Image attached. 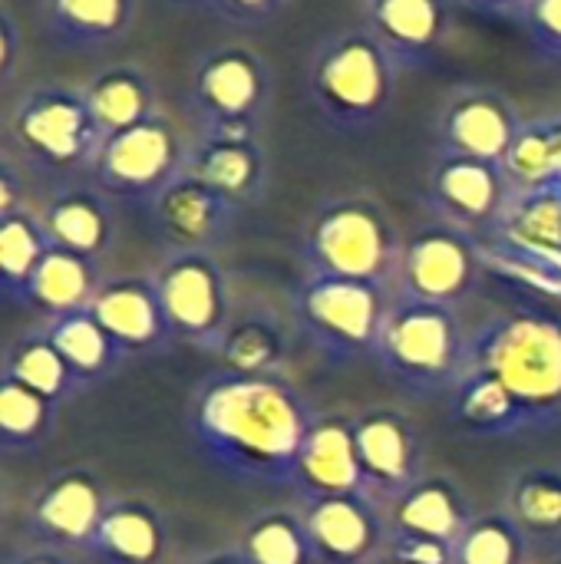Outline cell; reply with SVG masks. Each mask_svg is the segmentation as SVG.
<instances>
[{"label":"cell","instance_id":"23","mask_svg":"<svg viewBox=\"0 0 561 564\" xmlns=\"http://www.w3.org/2000/svg\"><path fill=\"white\" fill-rule=\"evenodd\" d=\"M86 102L106 135L132 129L152 116H159V89L152 76L136 63H116L99 69L86 86Z\"/></svg>","mask_w":561,"mask_h":564},{"label":"cell","instance_id":"47","mask_svg":"<svg viewBox=\"0 0 561 564\" xmlns=\"http://www.w3.org/2000/svg\"><path fill=\"white\" fill-rule=\"evenodd\" d=\"M380 564H410V562H403V558H397V555H393V558H387V562H380Z\"/></svg>","mask_w":561,"mask_h":564},{"label":"cell","instance_id":"10","mask_svg":"<svg viewBox=\"0 0 561 564\" xmlns=\"http://www.w3.org/2000/svg\"><path fill=\"white\" fill-rule=\"evenodd\" d=\"M522 122L526 119L506 93L493 86H460L436 112V152L503 165Z\"/></svg>","mask_w":561,"mask_h":564},{"label":"cell","instance_id":"42","mask_svg":"<svg viewBox=\"0 0 561 564\" xmlns=\"http://www.w3.org/2000/svg\"><path fill=\"white\" fill-rule=\"evenodd\" d=\"M281 7H284V0H212V10L235 23H265Z\"/></svg>","mask_w":561,"mask_h":564},{"label":"cell","instance_id":"36","mask_svg":"<svg viewBox=\"0 0 561 564\" xmlns=\"http://www.w3.org/2000/svg\"><path fill=\"white\" fill-rule=\"evenodd\" d=\"M53 426V400L3 377L0 387V436L7 446H33Z\"/></svg>","mask_w":561,"mask_h":564},{"label":"cell","instance_id":"6","mask_svg":"<svg viewBox=\"0 0 561 564\" xmlns=\"http://www.w3.org/2000/svg\"><path fill=\"white\" fill-rule=\"evenodd\" d=\"M271 99L274 69L245 43L212 46L192 66L188 109L205 135H261Z\"/></svg>","mask_w":561,"mask_h":564},{"label":"cell","instance_id":"13","mask_svg":"<svg viewBox=\"0 0 561 564\" xmlns=\"http://www.w3.org/2000/svg\"><path fill=\"white\" fill-rule=\"evenodd\" d=\"M152 284L169 330L192 340L218 334L225 321V274L212 251H172Z\"/></svg>","mask_w":561,"mask_h":564},{"label":"cell","instance_id":"12","mask_svg":"<svg viewBox=\"0 0 561 564\" xmlns=\"http://www.w3.org/2000/svg\"><path fill=\"white\" fill-rule=\"evenodd\" d=\"M513 182L503 165L470 159V155H453V152H436L433 172H430V205L456 228H496L509 198H513Z\"/></svg>","mask_w":561,"mask_h":564},{"label":"cell","instance_id":"5","mask_svg":"<svg viewBox=\"0 0 561 564\" xmlns=\"http://www.w3.org/2000/svg\"><path fill=\"white\" fill-rule=\"evenodd\" d=\"M403 245L380 202L364 195H344L324 202L311 218L304 238V261L311 274L380 281L400 271Z\"/></svg>","mask_w":561,"mask_h":564},{"label":"cell","instance_id":"15","mask_svg":"<svg viewBox=\"0 0 561 564\" xmlns=\"http://www.w3.org/2000/svg\"><path fill=\"white\" fill-rule=\"evenodd\" d=\"M453 0H364V26L393 53L400 69L430 66L450 40Z\"/></svg>","mask_w":561,"mask_h":564},{"label":"cell","instance_id":"1","mask_svg":"<svg viewBox=\"0 0 561 564\" xmlns=\"http://www.w3.org/2000/svg\"><path fill=\"white\" fill-rule=\"evenodd\" d=\"M195 440L212 466L255 482H298L301 449L314 420L281 380L228 373L195 403Z\"/></svg>","mask_w":561,"mask_h":564},{"label":"cell","instance_id":"21","mask_svg":"<svg viewBox=\"0 0 561 564\" xmlns=\"http://www.w3.org/2000/svg\"><path fill=\"white\" fill-rule=\"evenodd\" d=\"M89 307L119 350H145L169 330L155 284L142 278H116L99 284Z\"/></svg>","mask_w":561,"mask_h":564},{"label":"cell","instance_id":"49","mask_svg":"<svg viewBox=\"0 0 561 564\" xmlns=\"http://www.w3.org/2000/svg\"><path fill=\"white\" fill-rule=\"evenodd\" d=\"M555 564H561V562H555Z\"/></svg>","mask_w":561,"mask_h":564},{"label":"cell","instance_id":"37","mask_svg":"<svg viewBox=\"0 0 561 564\" xmlns=\"http://www.w3.org/2000/svg\"><path fill=\"white\" fill-rule=\"evenodd\" d=\"M7 377L10 380H17V383H23V387H30V390H36L40 397H46V400H60L66 390H69V383L76 380L73 377V370H69V364L60 357V350L46 340V334L43 337H30V340H23L17 350H13V357H10V364H7Z\"/></svg>","mask_w":561,"mask_h":564},{"label":"cell","instance_id":"26","mask_svg":"<svg viewBox=\"0 0 561 564\" xmlns=\"http://www.w3.org/2000/svg\"><path fill=\"white\" fill-rule=\"evenodd\" d=\"M466 525L470 522H466L463 499L446 479H417L407 492L397 496L393 506L397 535L443 539L456 545Z\"/></svg>","mask_w":561,"mask_h":564},{"label":"cell","instance_id":"2","mask_svg":"<svg viewBox=\"0 0 561 564\" xmlns=\"http://www.w3.org/2000/svg\"><path fill=\"white\" fill-rule=\"evenodd\" d=\"M400 63L360 23L324 36L304 69L311 109L337 132L357 135L384 122L400 89Z\"/></svg>","mask_w":561,"mask_h":564},{"label":"cell","instance_id":"19","mask_svg":"<svg viewBox=\"0 0 561 564\" xmlns=\"http://www.w3.org/2000/svg\"><path fill=\"white\" fill-rule=\"evenodd\" d=\"M304 525L314 542L317 562L324 564H370L384 539L380 522L364 496L314 499Z\"/></svg>","mask_w":561,"mask_h":564},{"label":"cell","instance_id":"35","mask_svg":"<svg viewBox=\"0 0 561 564\" xmlns=\"http://www.w3.org/2000/svg\"><path fill=\"white\" fill-rule=\"evenodd\" d=\"M513 519L522 532L561 535V473L529 469L513 482Z\"/></svg>","mask_w":561,"mask_h":564},{"label":"cell","instance_id":"31","mask_svg":"<svg viewBox=\"0 0 561 564\" xmlns=\"http://www.w3.org/2000/svg\"><path fill=\"white\" fill-rule=\"evenodd\" d=\"M526 245L561 251V185L546 182L532 188H516L499 225L493 228Z\"/></svg>","mask_w":561,"mask_h":564},{"label":"cell","instance_id":"33","mask_svg":"<svg viewBox=\"0 0 561 564\" xmlns=\"http://www.w3.org/2000/svg\"><path fill=\"white\" fill-rule=\"evenodd\" d=\"M245 562L248 564H314L317 552L308 535V525L271 512L258 519L245 535Z\"/></svg>","mask_w":561,"mask_h":564},{"label":"cell","instance_id":"4","mask_svg":"<svg viewBox=\"0 0 561 564\" xmlns=\"http://www.w3.org/2000/svg\"><path fill=\"white\" fill-rule=\"evenodd\" d=\"M470 370L496 377L519 403L526 423L561 413V321L509 314L493 321L470 354Z\"/></svg>","mask_w":561,"mask_h":564},{"label":"cell","instance_id":"38","mask_svg":"<svg viewBox=\"0 0 561 564\" xmlns=\"http://www.w3.org/2000/svg\"><path fill=\"white\" fill-rule=\"evenodd\" d=\"M278 334L261 321L235 324L222 337V357L228 364V373L241 377H268L271 364L278 360Z\"/></svg>","mask_w":561,"mask_h":564},{"label":"cell","instance_id":"7","mask_svg":"<svg viewBox=\"0 0 561 564\" xmlns=\"http://www.w3.org/2000/svg\"><path fill=\"white\" fill-rule=\"evenodd\" d=\"M377 357L403 387H443L453 380L463 357V334L453 307L403 294V301L390 307Z\"/></svg>","mask_w":561,"mask_h":564},{"label":"cell","instance_id":"14","mask_svg":"<svg viewBox=\"0 0 561 564\" xmlns=\"http://www.w3.org/2000/svg\"><path fill=\"white\" fill-rule=\"evenodd\" d=\"M238 208V202L188 172H182L149 202L152 225L172 251L215 248L235 225Z\"/></svg>","mask_w":561,"mask_h":564},{"label":"cell","instance_id":"32","mask_svg":"<svg viewBox=\"0 0 561 564\" xmlns=\"http://www.w3.org/2000/svg\"><path fill=\"white\" fill-rule=\"evenodd\" d=\"M456 416L476 433H516L519 426H526V416L509 390L483 370H470L460 380Z\"/></svg>","mask_w":561,"mask_h":564},{"label":"cell","instance_id":"39","mask_svg":"<svg viewBox=\"0 0 561 564\" xmlns=\"http://www.w3.org/2000/svg\"><path fill=\"white\" fill-rule=\"evenodd\" d=\"M516 23L542 59L561 63V0H526Z\"/></svg>","mask_w":561,"mask_h":564},{"label":"cell","instance_id":"41","mask_svg":"<svg viewBox=\"0 0 561 564\" xmlns=\"http://www.w3.org/2000/svg\"><path fill=\"white\" fill-rule=\"evenodd\" d=\"M20 56H23V30L13 17V10L3 7L0 10V79H3V86L13 83Z\"/></svg>","mask_w":561,"mask_h":564},{"label":"cell","instance_id":"46","mask_svg":"<svg viewBox=\"0 0 561 564\" xmlns=\"http://www.w3.org/2000/svg\"><path fill=\"white\" fill-rule=\"evenodd\" d=\"M169 3H175V7H208L212 10V0H169Z\"/></svg>","mask_w":561,"mask_h":564},{"label":"cell","instance_id":"11","mask_svg":"<svg viewBox=\"0 0 561 564\" xmlns=\"http://www.w3.org/2000/svg\"><path fill=\"white\" fill-rule=\"evenodd\" d=\"M479 264H483V251L466 228H456L450 221L430 225L403 245V258H400L403 294L453 307L460 297L473 291Z\"/></svg>","mask_w":561,"mask_h":564},{"label":"cell","instance_id":"30","mask_svg":"<svg viewBox=\"0 0 561 564\" xmlns=\"http://www.w3.org/2000/svg\"><path fill=\"white\" fill-rule=\"evenodd\" d=\"M513 188H532L546 182H559L561 175V112L526 119L506 162H503Z\"/></svg>","mask_w":561,"mask_h":564},{"label":"cell","instance_id":"17","mask_svg":"<svg viewBox=\"0 0 561 564\" xmlns=\"http://www.w3.org/2000/svg\"><path fill=\"white\" fill-rule=\"evenodd\" d=\"M185 172L208 182L241 208L255 202L268 182V152L261 135H205L198 132L188 145Z\"/></svg>","mask_w":561,"mask_h":564},{"label":"cell","instance_id":"8","mask_svg":"<svg viewBox=\"0 0 561 564\" xmlns=\"http://www.w3.org/2000/svg\"><path fill=\"white\" fill-rule=\"evenodd\" d=\"M387 284L308 274L298 294V314L321 347L337 357H360L380 350V337L390 317Z\"/></svg>","mask_w":561,"mask_h":564},{"label":"cell","instance_id":"28","mask_svg":"<svg viewBox=\"0 0 561 564\" xmlns=\"http://www.w3.org/2000/svg\"><path fill=\"white\" fill-rule=\"evenodd\" d=\"M53 248V238L43 225V215L17 208L0 215V284L7 297H26V288Z\"/></svg>","mask_w":561,"mask_h":564},{"label":"cell","instance_id":"25","mask_svg":"<svg viewBox=\"0 0 561 564\" xmlns=\"http://www.w3.org/2000/svg\"><path fill=\"white\" fill-rule=\"evenodd\" d=\"M89 549L109 564H155L165 549V529L155 509L116 502L106 509Z\"/></svg>","mask_w":561,"mask_h":564},{"label":"cell","instance_id":"27","mask_svg":"<svg viewBox=\"0 0 561 564\" xmlns=\"http://www.w3.org/2000/svg\"><path fill=\"white\" fill-rule=\"evenodd\" d=\"M96 291H99V284H96V271H93V258H83L69 248L53 245L46 251V258L40 261L23 301L36 304L50 317H56V314L89 307Z\"/></svg>","mask_w":561,"mask_h":564},{"label":"cell","instance_id":"34","mask_svg":"<svg viewBox=\"0 0 561 564\" xmlns=\"http://www.w3.org/2000/svg\"><path fill=\"white\" fill-rule=\"evenodd\" d=\"M526 552L522 525L506 516L473 519L456 539V564H522Z\"/></svg>","mask_w":561,"mask_h":564},{"label":"cell","instance_id":"16","mask_svg":"<svg viewBox=\"0 0 561 564\" xmlns=\"http://www.w3.org/2000/svg\"><path fill=\"white\" fill-rule=\"evenodd\" d=\"M139 0H36L43 36L73 53H96L132 33Z\"/></svg>","mask_w":561,"mask_h":564},{"label":"cell","instance_id":"24","mask_svg":"<svg viewBox=\"0 0 561 564\" xmlns=\"http://www.w3.org/2000/svg\"><path fill=\"white\" fill-rule=\"evenodd\" d=\"M43 225L53 245L69 248L83 258L103 254L112 241V215L99 192L93 188H66L50 198L43 208Z\"/></svg>","mask_w":561,"mask_h":564},{"label":"cell","instance_id":"45","mask_svg":"<svg viewBox=\"0 0 561 564\" xmlns=\"http://www.w3.org/2000/svg\"><path fill=\"white\" fill-rule=\"evenodd\" d=\"M198 564H248L245 562V555L241 558H235V555H218V558H205V562Z\"/></svg>","mask_w":561,"mask_h":564},{"label":"cell","instance_id":"44","mask_svg":"<svg viewBox=\"0 0 561 564\" xmlns=\"http://www.w3.org/2000/svg\"><path fill=\"white\" fill-rule=\"evenodd\" d=\"M17 564H63L56 555H26V558H20Z\"/></svg>","mask_w":561,"mask_h":564},{"label":"cell","instance_id":"40","mask_svg":"<svg viewBox=\"0 0 561 564\" xmlns=\"http://www.w3.org/2000/svg\"><path fill=\"white\" fill-rule=\"evenodd\" d=\"M393 555L410 564H456V545L443 542V539L397 535Z\"/></svg>","mask_w":561,"mask_h":564},{"label":"cell","instance_id":"22","mask_svg":"<svg viewBox=\"0 0 561 564\" xmlns=\"http://www.w3.org/2000/svg\"><path fill=\"white\" fill-rule=\"evenodd\" d=\"M106 509L109 506L103 502L96 479H89L86 473H66L40 492L33 506V522L53 542L89 545Z\"/></svg>","mask_w":561,"mask_h":564},{"label":"cell","instance_id":"3","mask_svg":"<svg viewBox=\"0 0 561 564\" xmlns=\"http://www.w3.org/2000/svg\"><path fill=\"white\" fill-rule=\"evenodd\" d=\"M106 132L99 129L86 93L43 83L23 89L3 116V149L43 175L93 172Z\"/></svg>","mask_w":561,"mask_h":564},{"label":"cell","instance_id":"43","mask_svg":"<svg viewBox=\"0 0 561 564\" xmlns=\"http://www.w3.org/2000/svg\"><path fill=\"white\" fill-rule=\"evenodd\" d=\"M456 3L483 17H509V20H516L519 10L526 7V0H456Z\"/></svg>","mask_w":561,"mask_h":564},{"label":"cell","instance_id":"29","mask_svg":"<svg viewBox=\"0 0 561 564\" xmlns=\"http://www.w3.org/2000/svg\"><path fill=\"white\" fill-rule=\"evenodd\" d=\"M46 340L60 350V357L69 364L76 380H96L99 373H106L119 350L112 337L103 330V324L96 321L93 307L56 314L50 321Z\"/></svg>","mask_w":561,"mask_h":564},{"label":"cell","instance_id":"9","mask_svg":"<svg viewBox=\"0 0 561 564\" xmlns=\"http://www.w3.org/2000/svg\"><path fill=\"white\" fill-rule=\"evenodd\" d=\"M188 145L192 139H185L179 126L159 112L132 129L106 135L89 175L96 178L99 192L149 205L185 172Z\"/></svg>","mask_w":561,"mask_h":564},{"label":"cell","instance_id":"48","mask_svg":"<svg viewBox=\"0 0 561 564\" xmlns=\"http://www.w3.org/2000/svg\"><path fill=\"white\" fill-rule=\"evenodd\" d=\"M559 185H561V175H559Z\"/></svg>","mask_w":561,"mask_h":564},{"label":"cell","instance_id":"18","mask_svg":"<svg viewBox=\"0 0 561 564\" xmlns=\"http://www.w3.org/2000/svg\"><path fill=\"white\" fill-rule=\"evenodd\" d=\"M357 456L370 489L400 496L417 482L420 443L413 426L393 410H374L354 423Z\"/></svg>","mask_w":561,"mask_h":564},{"label":"cell","instance_id":"20","mask_svg":"<svg viewBox=\"0 0 561 564\" xmlns=\"http://www.w3.org/2000/svg\"><path fill=\"white\" fill-rule=\"evenodd\" d=\"M298 482L314 496H364L367 476L357 456L354 426L341 420H317L308 433L298 463Z\"/></svg>","mask_w":561,"mask_h":564}]
</instances>
